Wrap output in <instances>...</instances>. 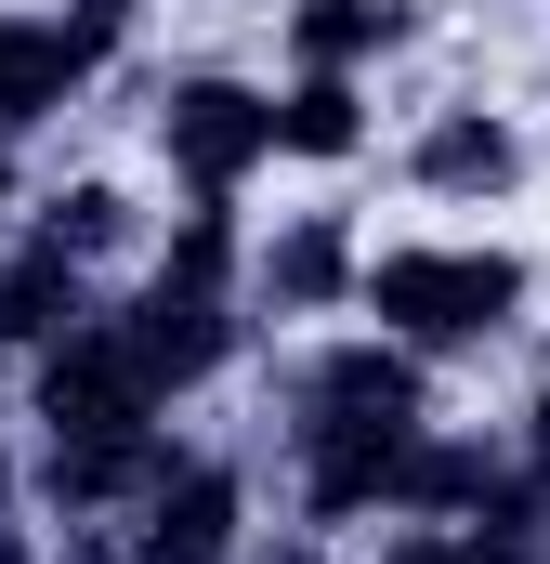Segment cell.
<instances>
[{"instance_id":"obj_12","label":"cell","mask_w":550,"mask_h":564,"mask_svg":"<svg viewBox=\"0 0 550 564\" xmlns=\"http://www.w3.org/2000/svg\"><path fill=\"white\" fill-rule=\"evenodd\" d=\"M367 132H381L367 79H328V66H288V79H275V158H288V171H354Z\"/></svg>"},{"instance_id":"obj_20","label":"cell","mask_w":550,"mask_h":564,"mask_svg":"<svg viewBox=\"0 0 550 564\" xmlns=\"http://www.w3.org/2000/svg\"><path fill=\"white\" fill-rule=\"evenodd\" d=\"M538 552H550V473H538Z\"/></svg>"},{"instance_id":"obj_19","label":"cell","mask_w":550,"mask_h":564,"mask_svg":"<svg viewBox=\"0 0 550 564\" xmlns=\"http://www.w3.org/2000/svg\"><path fill=\"white\" fill-rule=\"evenodd\" d=\"M13 26H26V0H0V53H13Z\"/></svg>"},{"instance_id":"obj_15","label":"cell","mask_w":550,"mask_h":564,"mask_svg":"<svg viewBox=\"0 0 550 564\" xmlns=\"http://www.w3.org/2000/svg\"><path fill=\"white\" fill-rule=\"evenodd\" d=\"M0 564H53V525H40L26 499H0Z\"/></svg>"},{"instance_id":"obj_2","label":"cell","mask_w":550,"mask_h":564,"mask_svg":"<svg viewBox=\"0 0 550 564\" xmlns=\"http://www.w3.org/2000/svg\"><path fill=\"white\" fill-rule=\"evenodd\" d=\"M432 421V368L381 328H315L275 355V446H315V433H394Z\"/></svg>"},{"instance_id":"obj_8","label":"cell","mask_w":550,"mask_h":564,"mask_svg":"<svg viewBox=\"0 0 550 564\" xmlns=\"http://www.w3.org/2000/svg\"><path fill=\"white\" fill-rule=\"evenodd\" d=\"M170 446H184L170 421L157 433H66V446L26 459V512H40V525H119L144 486L170 473Z\"/></svg>"},{"instance_id":"obj_9","label":"cell","mask_w":550,"mask_h":564,"mask_svg":"<svg viewBox=\"0 0 550 564\" xmlns=\"http://www.w3.org/2000/svg\"><path fill=\"white\" fill-rule=\"evenodd\" d=\"M407 184L432 197V210H498L512 184H525V132H512V106H432L407 132Z\"/></svg>"},{"instance_id":"obj_7","label":"cell","mask_w":550,"mask_h":564,"mask_svg":"<svg viewBox=\"0 0 550 564\" xmlns=\"http://www.w3.org/2000/svg\"><path fill=\"white\" fill-rule=\"evenodd\" d=\"M354 263H367V237H354V210H288L250 237V328H315V315H354Z\"/></svg>"},{"instance_id":"obj_13","label":"cell","mask_w":550,"mask_h":564,"mask_svg":"<svg viewBox=\"0 0 550 564\" xmlns=\"http://www.w3.org/2000/svg\"><path fill=\"white\" fill-rule=\"evenodd\" d=\"M132 276H157V289H223V302H237V276H250V210H237V197H184V210L144 237Z\"/></svg>"},{"instance_id":"obj_4","label":"cell","mask_w":550,"mask_h":564,"mask_svg":"<svg viewBox=\"0 0 550 564\" xmlns=\"http://www.w3.org/2000/svg\"><path fill=\"white\" fill-rule=\"evenodd\" d=\"M26 368V433L40 446H66V433H157L170 408L144 394V368H132V341H119V315L92 302V315H66L40 355H13Z\"/></svg>"},{"instance_id":"obj_3","label":"cell","mask_w":550,"mask_h":564,"mask_svg":"<svg viewBox=\"0 0 550 564\" xmlns=\"http://www.w3.org/2000/svg\"><path fill=\"white\" fill-rule=\"evenodd\" d=\"M157 171L184 197H250L275 171V79H237V66H184L157 93Z\"/></svg>"},{"instance_id":"obj_14","label":"cell","mask_w":550,"mask_h":564,"mask_svg":"<svg viewBox=\"0 0 550 564\" xmlns=\"http://www.w3.org/2000/svg\"><path fill=\"white\" fill-rule=\"evenodd\" d=\"M367 564H550V552L512 539V525H381Z\"/></svg>"},{"instance_id":"obj_10","label":"cell","mask_w":550,"mask_h":564,"mask_svg":"<svg viewBox=\"0 0 550 564\" xmlns=\"http://www.w3.org/2000/svg\"><path fill=\"white\" fill-rule=\"evenodd\" d=\"M419 26H432L419 0H288L275 13V53L288 66H328V79H381Z\"/></svg>"},{"instance_id":"obj_11","label":"cell","mask_w":550,"mask_h":564,"mask_svg":"<svg viewBox=\"0 0 550 564\" xmlns=\"http://www.w3.org/2000/svg\"><path fill=\"white\" fill-rule=\"evenodd\" d=\"M13 237H40V250H53V263H79V276H119V263L144 250V210H132V184L79 171V184H40Z\"/></svg>"},{"instance_id":"obj_17","label":"cell","mask_w":550,"mask_h":564,"mask_svg":"<svg viewBox=\"0 0 550 564\" xmlns=\"http://www.w3.org/2000/svg\"><path fill=\"white\" fill-rule=\"evenodd\" d=\"M237 564H328V539H301V525H288L275 552H263V539H250V552H237Z\"/></svg>"},{"instance_id":"obj_16","label":"cell","mask_w":550,"mask_h":564,"mask_svg":"<svg viewBox=\"0 0 550 564\" xmlns=\"http://www.w3.org/2000/svg\"><path fill=\"white\" fill-rule=\"evenodd\" d=\"M512 459H525V473H550V368H538V394H525V433H512Z\"/></svg>"},{"instance_id":"obj_6","label":"cell","mask_w":550,"mask_h":564,"mask_svg":"<svg viewBox=\"0 0 550 564\" xmlns=\"http://www.w3.org/2000/svg\"><path fill=\"white\" fill-rule=\"evenodd\" d=\"M119 564H237L250 552V459L223 446H170V473L106 525Z\"/></svg>"},{"instance_id":"obj_5","label":"cell","mask_w":550,"mask_h":564,"mask_svg":"<svg viewBox=\"0 0 550 564\" xmlns=\"http://www.w3.org/2000/svg\"><path fill=\"white\" fill-rule=\"evenodd\" d=\"M106 315H119V341H132V368H144V394H157V408H197V394H210V381H237V368H250V341H263V328H250V302H223V289H157V276H132Z\"/></svg>"},{"instance_id":"obj_1","label":"cell","mask_w":550,"mask_h":564,"mask_svg":"<svg viewBox=\"0 0 550 564\" xmlns=\"http://www.w3.org/2000/svg\"><path fill=\"white\" fill-rule=\"evenodd\" d=\"M525 302H538V263L498 250V237H394V250L354 263V315L381 341H407L419 368H459V355L512 341Z\"/></svg>"},{"instance_id":"obj_18","label":"cell","mask_w":550,"mask_h":564,"mask_svg":"<svg viewBox=\"0 0 550 564\" xmlns=\"http://www.w3.org/2000/svg\"><path fill=\"white\" fill-rule=\"evenodd\" d=\"M13 210H26V144L0 132V224H13Z\"/></svg>"}]
</instances>
